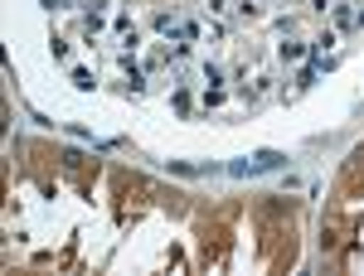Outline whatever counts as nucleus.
Returning a JSON list of instances; mask_svg holds the SVG:
<instances>
[{
	"label": "nucleus",
	"mask_w": 364,
	"mask_h": 276,
	"mask_svg": "<svg viewBox=\"0 0 364 276\" xmlns=\"http://www.w3.org/2000/svg\"><path fill=\"white\" fill-rule=\"evenodd\" d=\"M156 29H161L166 39H195V25H185V20H175V15H161Z\"/></svg>",
	"instance_id": "nucleus-2"
},
{
	"label": "nucleus",
	"mask_w": 364,
	"mask_h": 276,
	"mask_svg": "<svg viewBox=\"0 0 364 276\" xmlns=\"http://www.w3.org/2000/svg\"><path fill=\"white\" fill-rule=\"evenodd\" d=\"M282 160H287L282 150H257V155H248V160H233L228 175H238V180H248V175H267V170H277Z\"/></svg>",
	"instance_id": "nucleus-1"
},
{
	"label": "nucleus",
	"mask_w": 364,
	"mask_h": 276,
	"mask_svg": "<svg viewBox=\"0 0 364 276\" xmlns=\"http://www.w3.org/2000/svg\"><path fill=\"white\" fill-rule=\"evenodd\" d=\"M49 5H68V0H49Z\"/></svg>",
	"instance_id": "nucleus-3"
}]
</instances>
